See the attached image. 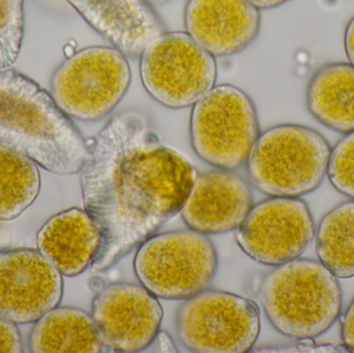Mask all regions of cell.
<instances>
[{
  "mask_svg": "<svg viewBox=\"0 0 354 353\" xmlns=\"http://www.w3.org/2000/svg\"><path fill=\"white\" fill-rule=\"evenodd\" d=\"M88 147L81 190L102 236L91 269L104 271L180 213L198 172L138 112L113 116Z\"/></svg>",
  "mask_w": 354,
  "mask_h": 353,
  "instance_id": "cell-1",
  "label": "cell"
},
{
  "mask_svg": "<svg viewBox=\"0 0 354 353\" xmlns=\"http://www.w3.org/2000/svg\"><path fill=\"white\" fill-rule=\"evenodd\" d=\"M0 143L57 175L80 173L88 144L51 93L14 68L0 70Z\"/></svg>",
  "mask_w": 354,
  "mask_h": 353,
  "instance_id": "cell-2",
  "label": "cell"
},
{
  "mask_svg": "<svg viewBox=\"0 0 354 353\" xmlns=\"http://www.w3.org/2000/svg\"><path fill=\"white\" fill-rule=\"evenodd\" d=\"M262 306L282 335L307 340L326 333L338 319L342 292L322 263L295 259L279 265L262 282Z\"/></svg>",
  "mask_w": 354,
  "mask_h": 353,
  "instance_id": "cell-3",
  "label": "cell"
},
{
  "mask_svg": "<svg viewBox=\"0 0 354 353\" xmlns=\"http://www.w3.org/2000/svg\"><path fill=\"white\" fill-rule=\"evenodd\" d=\"M330 151L317 131L280 124L258 137L247 161L248 173L253 186L268 196H303L324 182Z\"/></svg>",
  "mask_w": 354,
  "mask_h": 353,
  "instance_id": "cell-4",
  "label": "cell"
},
{
  "mask_svg": "<svg viewBox=\"0 0 354 353\" xmlns=\"http://www.w3.org/2000/svg\"><path fill=\"white\" fill-rule=\"evenodd\" d=\"M218 253L205 234L178 230L153 234L137 250L134 269L141 285L163 300H187L212 283Z\"/></svg>",
  "mask_w": 354,
  "mask_h": 353,
  "instance_id": "cell-5",
  "label": "cell"
},
{
  "mask_svg": "<svg viewBox=\"0 0 354 353\" xmlns=\"http://www.w3.org/2000/svg\"><path fill=\"white\" fill-rule=\"evenodd\" d=\"M131 81L128 57L116 48L95 46L72 54L57 66L50 93L68 117L97 122L122 102Z\"/></svg>",
  "mask_w": 354,
  "mask_h": 353,
  "instance_id": "cell-6",
  "label": "cell"
},
{
  "mask_svg": "<svg viewBox=\"0 0 354 353\" xmlns=\"http://www.w3.org/2000/svg\"><path fill=\"white\" fill-rule=\"evenodd\" d=\"M189 136L200 159L218 169H237L260 136L253 99L231 84L212 87L194 105Z\"/></svg>",
  "mask_w": 354,
  "mask_h": 353,
  "instance_id": "cell-7",
  "label": "cell"
},
{
  "mask_svg": "<svg viewBox=\"0 0 354 353\" xmlns=\"http://www.w3.org/2000/svg\"><path fill=\"white\" fill-rule=\"evenodd\" d=\"M143 86L170 109L194 106L216 80L214 56L183 31L164 32L140 56Z\"/></svg>",
  "mask_w": 354,
  "mask_h": 353,
  "instance_id": "cell-8",
  "label": "cell"
},
{
  "mask_svg": "<svg viewBox=\"0 0 354 353\" xmlns=\"http://www.w3.org/2000/svg\"><path fill=\"white\" fill-rule=\"evenodd\" d=\"M177 333L187 350L199 353H245L260 334L253 300L222 290H203L179 309Z\"/></svg>",
  "mask_w": 354,
  "mask_h": 353,
  "instance_id": "cell-9",
  "label": "cell"
},
{
  "mask_svg": "<svg viewBox=\"0 0 354 353\" xmlns=\"http://www.w3.org/2000/svg\"><path fill=\"white\" fill-rule=\"evenodd\" d=\"M315 236V225L305 201L272 197L252 207L237 228L239 248L256 263L279 267L299 258Z\"/></svg>",
  "mask_w": 354,
  "mask_h": 353,
  "instance_id": "cell-10",
  "label": "cell"
},
{
  "mask_svg": "<svg viewBox=\"0 0 354 353\" xmlns=\"http://www.w3.org/2000/svg\"><path fill=\"white\" fill-rule=\"evenodd\" d=\"M159 298L145 286L113 283L93 298L91 316L104 348L112 352H139L155 342L163 321Z\"/></svg>",
  "mask_w": 354,
  "mask_h": 353,
  "instance_id": "cell-11",
  "label": "cell"
},
{
  "mask_svg": "<svg viewBox=\"0 0 354 353\" xmlns=\"http://www.w3.org/2000/svg\"><path fill=\"white\" fill-rule=\"evenodd\" d=\"M62 274L39 251L0 253V315L15 325L37 323L59 305Z\"/></svg>",
  "mask_w": 354,
  "mask_h": 353,
  "instance_id": "cell-12",
  "label": "cell"
},
{
  "mask_svg": "<svg viewBox=\"0 0 354 353\" xmlns=\"http://www.w3.org/2000/svg\"><path fill=\"white\" fill-rule=\"evenodd\" d=\"M253 207L249 184L229 170L198 174L180 209L189 229L203 234L237 229Z\"/></svg>",
  "mask_w": 354,
  "mask_h": 353,
  "instance_id": "cell-13",
  "label": "cell"
},
{
  "mask_svg": "<svg viewBox=\"0 0 354 353\" xmlns=\"http://www.w3.org/2000/svg\"><path fill=\"white\" fill-rule=\"evenodd\" d=\"M185 25L198 45L222 57L239 53L255 41L261 15L248 0H187Z\"/></svg>",
  "mask_w": 354,
  "mask_h": 353,
  "instance_id": "cell-14",
  "label": "cell"
},
{
  "mask_svg": "<svg viewBox=\"0 0 354 353\" xmlns=\"http://www.w3.org/2000/svg\"><path fill=\"white\" fill-rule=\"evenodd\" d=\"M85 22L127 57H139L166 32L149 0H66Z\"/></svg>",
  "mask_w": 354,
  "mask_h": 353,
  "instance_id": "cell-15",
  "label": "cell"
},
{
  "mask_svg": "<svg viewBox=\"0 0 354 353\" xmlns=\"http://www.w3.org/2000/svg\"><path fill=\"white\" fill-rule=\"evenodd\" d=\"M101 232L86 209L62 211L48 220L37 233L39 251L66 277H76L91 267Z\"/></svg>",
  "mask_w": 354,
  "mask_h": 353,
  "instance_id": "cell-16",
  "label": "cell"
},
{
  "mask_svg": "<svg viewBox=\"0 0 354 353\" xmlns=\"http://www.w3.org/2000/svg\"><path fill=\"white\" fill-rule=\"evenodd\" d=\"M307 107L324 126L354 132V66L334 62L320 68L308 84Z\"/></svg>",
  "mask_w": 354,
  "mask_h": 353,
  "instance_id": "cell-17",
  "label": "cell"
},
{
  "mask_svg": "<svg viewBox=\"0 0 354 353\" xmlns=\"http://www.w3.org/2000/svg\"><path fill=\"white\" fill-rule=\"evenodd\" d=\"M30 348L35 353H99L104 345L91 315L80 309L56 307L35 323Z\"/></svg>",
  "mask_w": 354,
  "mask_h": 353,
  "instance_id": "cell-18",
  "label": "cell"
},
{
  "mask_svg": "<svg viewBox=\"0 0 354 353\" xmlns=\"http://www.w3.org/2000/svg\"><path fill=\"white\" fill-rule=\"evenodd\" d=\"M39 191L37 164L0 143V221L18 218L35 202Z\"/></svg>",
  "mask_w": 354,
  "mask_h": 353,
  "instance_id": "cell-19",
  "label": "cell"
},
{
  "mask_svg": "<svg viewBox=\"0 0 354 353\" xmlns=\"http://www.w3.org/2000/svg\"><path fill=\"white\" fill-rule=\"evenodd\" d=\"M320 263L337 278L354 277V201L335 207L320 222L316 233Z\"/></svg>",
  "mask_w": 354,
  "mask_h": 353,
  "instance_id": "cell-20",
  "label": "cell"
},
{
  "mask_svg": "<svg viewBox=\"0 0 354 353\" xmlns=\"http://www.w3.org/2000/svg\"><path fill=\"white\" fill-rule=\"evenodd\" d=\"M24 35V0H0V70L16 64Z\"/></svg>",
  "mask_w": 354,
  "mask_h": 353,
  "instance_id": "cell-21",
  "label": "cell"
},
{
  "mask_svg": "<svg viewBox=\"0 0 354 353\" xmlns=\"http://www.w3.org/2000/svg\"><path fill=\"white\" fill-rule=\"evenodd\" d=\"M326 174L337 191L354 199V132L341 139L330 151Z\"/></svg>",
  "mask_w": 354,
  "mask_h": 353,
  "instance_id": "cell-22",
  "label": "cell"
},
{
  "mask_svg": "<svg viewBox=\"0 0 354 353\" xmlns=\"http://www.w3.org/2000/svg\"><path fill=\"white\" fill-rule=\"evenodd\" d=\"M22 352V341L16 325L0 315V353Z\"/></svg>",
  "mask_w": 354,
  "mask_h": 353,
  "instance_id": "cell-23",
  "label": "cell"
},
{
  "mask_svg": "<svg viewBox=\"0 0 354 353\" xmlns=\"http://www.w3.org/2000/svg\"><path fill=\"white\" fill-rule=\"evenodd\" d=\"M341 335L345 348L349 352H354V300L343 315Z\"/></svg>",
  "mask_w": 354,
  "mask_h": 353,
  "instance_id": "cell-24",
  "label": "cell"
},
{
  "mask_svg": "<svg viewBox=\"0 0 354 353\" xmlns=\"http://www.w3.org/2000/svg\"><path fill=\"white\" fill-rule=\"evenodd\" d=\"M303 343L297 344L295 347L280 348V350H266L262 352H341L338 347L332 345L314 346L310 343H306L304 340Z\"/></svg>",
  "mask_w": 354,
  "mask_h": 353,
  "instance_id": "cell-25",
  "label": "cell"
},
{
  "mask_svg": "<svg viewBox=\"0 0 354 353\" xmlns=\"http://www.w3.org/2000/svg\"><path fill=\"white\" fill-rule=\"evenodd\" d=\"M345 51L351 64L354 66V17L349 21L345 30L344 37Z\"/></svg>",
  "mask_w": 354,
  "mask_h": 353,
  "instance_id": "cell-26",
  "label": "cell"
},
{
  "mask_svg": "<svg viewBox=\"0 0 354 353\" xmlns=\"http://www.w3.org/2000/svg\"><path fill=\"white\" fill-rule=\"evenodd\" d=\"M157 343L158 352H176L177 350L174 340L165 332H159L155 339Z\"/></svg>",
  "mask_w": 354,
  "mask_h": 353,
  "instance_id": "cell-27",
  "label": "cell"
},
{
  "mask_svg": "<svg viewBox=\"0 0 354 353\" xmlns=\"http://www.w3.org/2000/svg\"><path fill=\"white\" fill-rule=\"evenodd\" d=\"M248 1L259 10H268V8H278L290 0H248Z\"/></svg>",
  "mask_w": 354,
  "mask_h": 353,
  "instance_id": "cell-28",
  "label": "cell"
},
{
  "mask_svg": "<svg viewBox=\"0 0 354 353\" xmlns=\"http://www.w3.org/2000/svg\"><path fill=\"white\" fill-rule=\"evenodd\" d=\"M149 2H151L153 6H155V4H164L166 3V2L169 1V0H149Z\"/></svg>",
  "mask_w": 354,
  "mask_h": 353,
  "instance_id": "cell-29",
  "label": "cell"
}]
</instances>
